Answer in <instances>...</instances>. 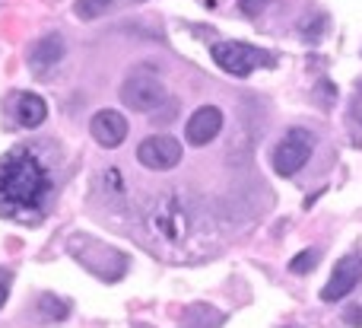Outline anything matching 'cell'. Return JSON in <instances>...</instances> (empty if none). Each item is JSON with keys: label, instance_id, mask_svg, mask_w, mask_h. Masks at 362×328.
<instances>
[{"label": "cell", "instance_id": "obj_1", "mask_svg": "<svg viewBox=\"0 0 362 328\" xmlns=\"http://www.w3.org/2000/svg\"><path fill=\"white\" fill-rule=\"evenodd\" d=\"M48 191V172L29 150H13L0 159V214L19 217L35 210Z\"/></svg>", "mask_w": 362, "mask_h": 328}, {"label": "cell", "instance_id": "obj_2", "mask_svg": "<svg viewBox=\"0 0 362 328\" xmlns=\"http://www.w3.org/2000/svg\"><path fill=\"white\" fill-rule=\"evenodd\" d=\"M210 55L216 61V67L232 77H248L257 67H270L274 64V57L264 48H255V45H245V42H216L210 48Z\"/></svg>", "mask_w": 362, "mask_h": 328}, {"label": "cell", "instance_id": "obj_3", "mask_svg": "<svg viewBox=\"0 0 362 328\" xmlns=\"http://www.w3.org/2000/svg\"><path fill=\"white\" fill-rule=\"evenodd\" d=\"M312 150H315L312 134L302 131V128H293V131H289L274 150V172L276 176H283V179L296 176V172L312 159Z\"/></svg>", "mask_w": 362, "mask_h": 328}, {"label": "cell", "instance_id": "obj_4", "mask_svg": "<svg viewBox=\"0 0 362 328\" xmlns=\"http://www.w3.org/2000/svg\"><path fill=\"white\" fill-rule=\"evenodd\" d=\"M118 96L131 112H156V108L169 99V89H165V83L156 80V77L137 74V77H131V80H124Z\"/></svg>", "mask_w": 362, "mask_h": 328}, {"label": "cell", "instance_id": "obj_5", "mask_svg": "<svg viewBox=\"0 0 362 328\" xmlns=\"http://www.w3.org/2000/svg\"><path fill=\"white\" fill-rule=\"evenodd\" d=\"M181 153L185 150H181V144L172 134H156V137H146L137 147V163L153 172H169L181 163Z\"/></svg>", "mask_w": 362, "mask_h": 328}, {"label": "cell", "instance_id": "obj_6", "mask_svg": "<svg viewBox=\"0 0 362 328\" xmlns=\"http://www.w3.org/2000/svg\"><path fill=\"white\" fill-rule=\"evenodd\" d=\"M359 281H362V259L346 255V259H340L337 265H334L331 278H327L325 290H321V300H325V303H337V300H344L350 290H356Z\"/></svg>", "mask_w": 362, "mask_h": 328}, {"label": "cell", "instance_id": "obj_7", "mask_svg": "<svg viewBox=\"0 0 362 328\" xmlns=\"http://www.w3.org/2000/svg\"><path fill=\"white\" fill-rule=\"evenodd\" d=\"M89 134L95 137L99 147L115 150V147H121L127 140V121H124V115L115 112V108H102V112H95L93 121H89Z\"/></svg>", "mask_w": 362, "mask_h": 328}, {"label": "cell", "instance_id": "obj_8", "mask_svg": "<svg viewBox=\"0 0 362 328\" xmlns=\"http://www.w3.org/2000/svg\"><path fill=\"white\" fill-rule=\"evenodd\" d=\"M219 131H223V108L219 106H200L197 112L187 118L185 137H187L191 147H204V144H210Z\"/></svg>", "mask_w": 362, "mask_h": 328}, {"label": "cell", "instance_id": "obj_9", "mask_svg": "<svg viewBox=\"0 0 362 328\" xmlns=\"http://www.w3.org/2000/svg\"><path fill=\"white\" fill-rule=\"evenodd\" d=\"M64 51H67V45H64V38L57 35V32L38 38V42L32 45V55H29L32 70H35V74H42V70L54 67L57 61H64Z\"/></svg>", "mask_w": 362, "mask_h": 328}, {"label": "cell", "instance_id": "obj_10", "mask_svg": "<svg viewBox=\"0 0 362 328\" xmlns=\"http://www.w3.org/2000/svg\"><path fill=\"white\" fill-rule=\"evenodd\" d=\"M45 118H48V102L42 96L23 93L16 99V121L23 128H38V125H45Z\"/></svg>", "mask_w": 362, "mask_h": 328}, {"label": "cell", "instance_id": "obj_11", "mask_svg": "<svg viewBox=\"0 0 362 328\" xmlns=\"http://www.w3.org/2000/svg\"><path fill=\"white\" fill-rule=\"evenodd\" d=\"M223 325V312L210 310V306H194L191 316L185 319V328H219Z\"/></svg>", "mask_w": 362, "mask_h": 328}, {"label": "cell", "instance_id": "obj_12", "mask_svg": "<svg viewBox=\"0 0 362 328\" xmlns=\"http://www.w3.org/2000/svg\"><path fill=\"white\" fill-rule=\"evenodd\" d=\"M108 10H112V0H76L74 4V13L80 19H95Z\"/></svg>", "mask_w": 362, "mask_h": 328}, {"label": "cell", "instance_id": "obj_13", "mask_svg": "<svg viewBox=\"0 0 362 328\" xmlns=\"http://www.w3.org/2000/svg\"><path fill=\"white\" fill-rule=\"evenodd\" d=\"M315 261H318V252H315V249H305V252H299L293 261H289V271L293 274H308L315 268Z\"/></svg>", "mask_w": 362, "mask_h": 328}, {"label": "cell", "instance_id": "obj_14", "mask_svg": "<svg viewBox=\"0 0 362 328\" xmlns=\"http://www.w3.org/2000/svg\"><path fill=\"white\" fill-rule=\"evenodd\" d=\"M270 0H238V10L245 13V16H257L261 10H267Z\"/></svg>", "mask_w": 362, "mask_h": 328}, {"label": "cell", "instance_id": "obj_15", "mask_svg": "<svg viewBox=\"0 0 362 328\" xmlns=\"http://www.w3.org/2000/svg\"><path fill=\"white\" fill-rule=\"evenodd\" d=\"M350 115H353V121L362 128V83L356 86V93H353V102H350Z\"/></svg>", "mask_w": 362, "mask_h": 328}, {"label": "cell", "instance_id": "obj_16", "mask_svg": "<svg viewBox=\"0 0 362 328\" xmlns=\"http://www.w3.org/2000/svg\"><path fill=\"white\" fill-rule=\"evenodd\" d=\"M6 293H10V290H6V281H0V306L6 303Z\"/></svg>", "mask_w": 362, "mask_h": 328}]
</instances>
